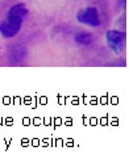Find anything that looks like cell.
<instances>
[{
  "instance_id": "cell-1",
  "label": "cell",
  "mask_w": 133,
  "mask_h": 155,
  "mask_svg": "<svg viewBox=\"0 0 133 155\" xmlns=\"http://www.w3.org/2000/svg\"><path fill=\"white\" fill-rule=\"evenodd\" d=\"M24 21H25L24 18L7 13L5 20H3L0 22V34L3 36V38H7V40L16 37L20 33Z\"/></svg>"
},
{
  "instance_id": "cell-5",
  "label": "cell",
  "mask_w": 133,
  "mask_h": 155,
  "mask_svg": "<svg viewBox=\"0 0 133 155\" xmlns=\"http://www.w3.org/2000/svg\"><path fill=\"white\" fill-rule=\"evenodd\" d=\"M75 42L78 45H82V46H88L94 42V34L91 32H87V30L79 32L75 36Z\"/></svg>"
},
{
  "instance_id": "cell-4",
  "label": "cell",
  "mask_w": 133,
  "mask_h": 155,
  "mask_svg": "<svg viewBox=\"0 0 133 155\" xmlns=\"http://www.w3.org/2000/svg\"><path fill=\"white\" fill-rule=\"evenodd\" d=\"M8 13L13 15V16H17V17H21V18L25 20L29 15V9H28V7H26V4H24V3H17V4L11 7Z\"/></svg>"
},
{
  "instance_id": "cell-3",
  "label": "cell",
  "mask_w": 133,
  "mask_h": 155,
  "mask_svg": "<svg viewBox=\"0 0 133 155\" xmlns=\"http://www.w3.org/2000/svg\"><path fill=\"white\" fill-rule=\"evenodd\" d=\"M105 40H107L108 46L113 51L120 53L125 45V41H127V34H125V32H123V30L111 29L105 33Z\"/></svg>"
},
{
  "instance_id": "cell-2",
  "label": "cell",
  "mask_w": 133,
  "mask_h": 155,
  "mask_svg": "<svg viewBox=\"0 0 133 155\" xmlns=\"http://www.w3.org/2000/svg\"><path fill=\"white\" fill-rule=\"evenodd\" d=\"M77 20L83 25H87L90 28H96L100 25V17H99V11L96 7H86L80 9L77 13Z\"/></svg>"
},
{
  "instance_id": "cell-6",
  "label": "cell",
  "mask_w": 133,
  "mask_h": 155,
  "mask_svg": "<svg viewBox=\"0 0 133 155\" xmlns=\"http://www.w3.org/2000/svg\"><path fill=\"white\" fill-rule=\"evenodd\" d=\"M25 55H26V51L22 48H16V49H12V51H11V59H15V58H16L17 61H22L25 58Z\"/></svg>"
},
{
  "instance_id": "cell-7",
  "label": "cell",
  "mask_w": 133,
  "mask_h": 155,
  "mask_svg": "<svg viewBox=\"0 0 133 155\" xmlns=\"http://www.w3.org/2000/svg\"><path fill=\"white\" fill-rule=\"evenodd\" d=\"M0 49H2V48H0Z\"/></svg>"
}]
</instances>
